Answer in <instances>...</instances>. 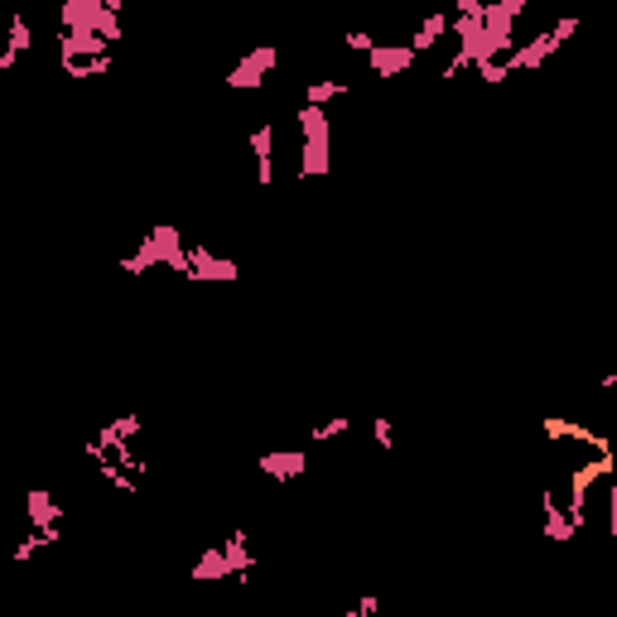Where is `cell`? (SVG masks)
Wrapping results in <instances>:
<instances>
[{
  "mask_svg": "<svg viewBox=\"0 0 617 617\" xmlns=\"http://www.w3.org/2000/svg\"><path fill=\"white\" fill-rule=\"evenodd\" d=\"M261 473L275 483H294L308 473V454L304 448H271V454H261Z\"/></svg>",
  "mask_w": 617,
  "mask_h": 617,
  "instance_id": "ba28073f",
  "label": "cell"
},
{
  "mask_svg": "<svg viewBox=\"0 0 617 617\" xmlns=\"http://www.w3.org/2000/svg\"><path fill=\"white\" fill-rule=\"evenodd\" d=\"M347 49H357V53H372L376 49V39L367 30H347Z\"/></svg>",
  "mask_w": 617,
  "mask_h": 617,
  "instance_id": "44dd1931",
  "label": "cell"
},
{
  "mask_svg": "<svg viewBox=\"0 0 617 617\" xmlns=\"http://www.w3.org/2000/svg\"><path fill=\"white\" fill-rule=\"evenodd\" d=\"M540 511H545V540H569L574 530H579V526L569 521V511H559V502H555L550 487L540 493Z\"/></svg>",
  "mask_w": 617,
  "mask_h": 617,
  "instance_id": "5bb4252c",
  "label": "cell"
},
{
  "mask_svg": "<svg viewBox=\"0 0 617 617\" xmlns=\"http://www.w3.org/2000/svg\"><path fill=\"white\" fill-rule=\"evenodd\" d=\"M102 5H106V10H116V15H121V0H102Z\"/></svg>",
  "mask_w": 617,
  "mask_h": 617,
  "instance_id": "484cf974",
  "label": "cell"
},
{
  "mask_svg": "<svg viewBox=\"0 0 617 617\" xmlns=\"http://www.w3.org/2000/svg\"><path fill=\"white\" fill-rule=\"evenodd\" d=\"M193 579H232L227 550H222V545H213V550H203V559L193 565Z\"/></svg>",
  "mask_w": 617,
  "mask_h": 617,
  "instance_id": "e0dca14e",
  "label": "cell"
},
{
  "mask_svg": "<svg viewBox=\"0 0 617 617\" xmlns=\"http://www.w3.org/2000/svg\"><path fill=\"white\" fill-rule=\"evenodd\" d=\"M540 429L550 434V439H579V444H588V448H594V454H608V448H612V439H608V434H598V429H584V425H569V419H559V415L540 419Z\"/></svg>",
  "mask_w": 617,
  "mask_h": 617,
  "instance_id": "8fae6325",
  "label": "cell"
},
{
  "mask_svg": "<svg viewBox=\"0 0 617 617\" xmlns=\"http://www.w3.org/2000/svg\"><path fill=\"white\" fill-rule=\"evenodd\" d=\"M333 97H347V82H338V78H318V82H308V102H314V106H328Z\"/></svg>",
  "mask_w": 617,
  "mask_h": 617,
  "instance_id": "d6986e66",
  "label": "cell"
},
{
  "mask_svg": "<svg viewBox=\"0 0 617 617\" xmlns=\"http://www.w3.org/2000/svg\"><path fill=\"white\" fill-rule=\"evenodd\" d=\"M34 49V30L24 15H10V39H5V53H0V73H10V68L20 63V53Z\"/></svg>",
  "mask_w": 617,
  "mask_h": 617,
  "instance_id": "4fadbf2b",
  "label": "cell"
},
{
  "mask_svg": "<svg viewBox=\"0 0 617 617\" xmlns=\"http://www.w3.org/2000/svg\"><path fill=\"white\" fill-rule=\"evenodd\" d=\"M150 265H170V271L189 275V246H184V236H179V227H170V222H160L154 232H145V242H140V251L121 261V271H125V275H145Z\"/></svg>",
  "mask_w": 617,
  "mask_h": 617,
  "instance_id": "6da1fadb",
  "label": "cell"
},
{
  "mask_svg": "<svg viewBox=\"0 0 617 617\" xmlns=\"http://www.w3.org/2000/svg\"><path fill=\"white\" fill-rule=\"evenodd\" d=\"M608 530L617 536V473H612V487H608Z\"/></svg>",
  "mask_w": 617,
  "mask_h": 617,
  "instance_id": "cb8c5ba5",
  "label": "cell"
},
{
  "mask_svg": "<svg viewBox=\"0 0 617 617\" xmlns=\"http://www.w3.org/2000/svg\"><path fill=\"white\" fill-rule=\"evenodd\" d=\"M222 550H227L232 579H242V584H246V574H251V550H246V530H232V536L222 540Z\"/></svg>",
  "mask_w": 617,
  "mask_h": 617,
  "instance_id": "2e32d148",
  "label": "cell"
},
{
  "mask_svg": "<svg viewBox=\"0 0 617 617\" xmlns=\"http://www.w3.org/2000/svg\"><path fill=\"white\" fill-rule=\"evenodd\" d=\"M458 15H468V20H483V15H487V0H458Z\"/></svg>",
  "mask_w": 617,
  "mask_h": 617,
  "instance_id": "603a6c76",
  "label": "cell"
},
{
  "mask_svg": "<svg viewBox=\"0 0 617 617\" xmlns=\"http://www.w3.org/2000/svg\"><path fill=\"white\" fill-rule=\"evenodd\" d=\"M111 39L97 30H59V59H106Z\"/></svg>",
  "mask_w": 617,
  "mask_h": 617,
  "instance_id": "52a82bcc",
  "label": "cell"
},
{
  "mask_svg": "<svg viewBox=\"0 0 617 617\" xmlns=\"http://www.w3.org/2000/svg\"><path fill=\"white\" fill-rule=\"evenodd\" d=\"M275 63H280V49H275V44H256L242 63H232L227 87H232V92H256L261 82L275 73Z\"/></svg>",
  "mask_w": 617,
  "mask_h": 617,
  "instance_id": "5b68a950",
  "label": "cell"
},
{
  "mask_svg": "<svg viewBox=\"0 0 617 617\" xmlns=\"http://www.w3.org/2000/svg\"><path fill=\"white\" fill-rule=\"evenodd\" d=\"M448 30H454V20H448L444 10H429V15H425V24H419V30H415V39H410V49H415V53H429V49L439 44V39H444Z\"/></svg>",
  "mask_w": 617,
  "mask_h": 617,
  "instance_id": "9a60e30c",
  "label": "cell"
},
{
  "mask_svg": "<svg viewBox=\"0 0 617 617\" xmlns=\"http://www.w3.org/2000/svg\"><path fill=\"white\" fill-rule=\"evenodd\" d=\"M338 434H347V415H333V419H324V425H314V429H308V439L324 444V439H338Z\"/></svg>",
  "mask_w": 617,
  "mask_h": 617,
  "instance_id": "ffe728a7",
  "label": "cell"
},
{
  "mask_svg": "<svg viewBox=\"0 0 617 617\" xmlns=\"http://www.w3.org/2000/svg\"><path fill=\"white\" fill-rule=\"evenodd\" d=\"M116 429L125 434V439H131V434H140V415H121V419H116Z\"/></svg>",
  "mask_w": 617,
  "mask_h": 617,
  "instance_id": "d4e9b609",
  "label": "cell"
},
{
  "mask_svg": "<svg viewBox=\"0 0 617 617\" xmlns=\"http://www.w3.org/2000/svg\"><path fill=\"white\" fill-rule=\"evenodd\" d=\"M574 30H579V20L565 15V20H555V30H545V34H536V39H526V44H516V49L507 53V73H530V68H540L545 59H555L559 44H565Z\"/></svg>",
  "mask_w": 617,
  "mask_h": 617,
  "instance_id": "3957f363",
  "label": "cell"
},
{
  "mask_svg": "<svg viewBox=\"0 0 617 617\" xmlns=\"http://www.w3.org/2000/svg\"><path fill=\"white\" fill-rule=\"evenodd\" d=\"M251 154H256V184L271 189V179H275V125L271 121H261L251 131Z\"/></svg>",
  "mask_w": 617,
  "mask_h": 617,
  "instance_id": "30bf717a",
  "label": "cell"
},
{
  "mask_svg": "<svg viewBox=\"0 0 617 617\" xmlns=\"http://www.w3.org/2000/svg\"><path fill=\"white\" fill-rule=\"evenodd\" d=\"M59 63H63L68 78H102L111 68V53H106V59H59Z\"/></svg>",
  "mask_w": 617,
  "mask_h": 617,
  "instance_id": "ac0fdd59",
  "label": "cell"
},
{
  "mask_svg": "<svg viewBox=\"0 0 617 617\" xmlns=\"http://www.w3.org/2000/svg\"><path fill=\"white\" fill-rule=\"evenodd\" d=\"M299 131H304V160H299V179H324L328 164H333V125H328V111L304 102L299 111Z\"/></svg>",
  "mask_w": 617,
  "mask_h": 617,
  "instance_id": "7a4b0ae2",
  "label": "cell"
},
{
  "mask_svg": "<svg viewBox=\"0 0 617 617\" xmlns=\"http://www.w3.org/2000/svg\"><path fill=\"white\" fill-rule=\"evenodd\" d=\"M372 439L382 444V448H396V434H391V425H386V419H372Z\"/></svg>",
  "mask_w": 617,
  "mask_h": 617,
  "instance_id": "7402d4cb",
  "label": "cell"
},
{
  "mask_svg": "<svg viewBox=\"0 0 617 617\" xmlns=\"http://www.w3.org/2000/svg\"><path fill=\"white\" fill-rule=\"evenodd\" d=\"M608 473H617V458H612V448H608V454H598L594 463H579V473H574V478H569V521L574 526H588V487H594V478H608Z\"/></svg>",
  "mask_w": 617,
  "mask_h": 617,
  "instance_id": "277c9868",
  "label": "cell"
},
{
  "mask_svg": "<svg viewBox=\"0 0 617 617\" xmlns=\"http://www.w3.org/2000/svg\"><path fill=\"white\" fill-rule=\"evenodd\" d=\"M367 63H372L376 78H401V73H410V68H415V49L410 44H376L367 53Z\"/></svg>",
  "mask_w": 617,
  "mask_h": 617,
  "instance_id": "9c48e42d",
  "label": "cell"
},
{
  "mask_svg": "<svg viewBox=\"0 0 617 617\" xmlns=\"http://www.w3.org/2000/svg\"><path fill=\"white\" fill-rule=\"evenodd\" d=\"M236 275H242V271H236V261L213 256L203 242L189 246V275H184V280H193V285H232Z\"/></svg>",
  "mask_w": 617,
  "mask_h": 617,
  "instance_id": "8992f818",
  "label": "cell"
},
{
  "mask_svg": "<svg viewBox=\"0 0 617 617\" xmlns=\"http://www.w3.org/2000/svg\"><path fill=\"white\" fill-rule=\"evenodd\" d=\"M24 502H30V521H34L39 530H44V536H49V545H53V540H59L63 507H59V502H53V497L44 493V487H30V497H24Z\"/></svg>",
  "mask_w": 617,
  "mask_h": 617,
  "instance_id": "7c38bea8",
  "label": "cell"
}]
</instances>
